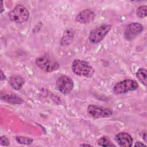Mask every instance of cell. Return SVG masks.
I'll list each match as a JSON object with an SVG mask.
<instances>
[{"instance_id": "cell-1", "label": "cell", "mask_w": 147, "mask_h": 147, "mask_svg": "<svg viewBox=\"0 0 147 147\" xmlns=\"http://www.w3.org/2000/svg\"><path fill=\"white\" fill-rule=\"evenodd\" d=\"M72 69L76 75L86 78H91L95 72L94 68L88 62L79 59L73 61Z\"/></svg>"}, {"instance_id": "cell-2", "label": "cell", "mask_w": 147, "mask_h": 147, "mask_svg": "<svg viewBox=\"0 0 147 147\" xmlns=\"http://www.w3.org/2000/svg\"><path fill=\"white\" fill-rule=\"evenodd\" d=\"M29 17L28 9L22 5H17L9 13L10 20L16 23H22L26 21Z\"/></svg>"}, {"instance_id": "cell-3", "label": "cell", "mask_w": 147, "mask_h": 147, "mask_svg": "<svg viewBox=\"0 0 147 147\" xmlns=\"http://www.w3.org/2000/svg\"><path fill=\"white\" fill-rule=\"evenodd\" d=\"M138 84L136 80L125 79L117 83L113 87V92L116 94H122L138 88Z\"/></svg>"}, {"instance_id": "cell-4", "label": "cell", "mask_w": 147, "mask_h": 147, "mask_svg": "<svg viewBox=\"0 0 147 147\" xmlns=\"http://www.w3.org/2000/svg\"><path fill=\"white\" fill-rule=\"evenodd\" d=\"M36 65L42 70L50 72L57 70L59 67V63L48 56H42L36 60Z\"/></svg>"}, {"instance_id": "cell-5", "label": "cell", "mask_w": 147, "mask_h": 147, "mask_svg": "<svg viewBox=\"0 0 147 147\" xmlns=\"http://www.w3.org/2000/svg\"><path fill=\"white\" fill-rule=\"evenodd\" d=\"M110 25H102L93 29L90 33L88 39L92 43L96 44L100 42L111 29Z\"/></svg>"}, {"instance_id": "cell-6", "label": "cell", "mask_w": 147, "mask_h": 147, "mask_svg": "<svg viewBox=\"0 0 147 147\" xmlns=\"http://www.w3.org/2000/svg\"><path fill=\"white\" fill-rule=\"evenodd\" d=\"M87 112L89 115L94 118H107L113 114V110L110 108L100 107L94 105L88 106Z\"/></svg>"}, {"instance_id": "cell-7", "label": "cell", "mask_w": 147, "mask_h": 147, "mask_svg": "<svg viewBox=\"0 0 147 147\" xmlns=\"http://www.w3.org/2000/svg\"><path fill=\"white\" fill-rule=\"evenodd\" d=\"M56 85L60 92L63 94H67L72 90L74 82L69 77L66 75H62L57 79Z\"/></svg>"}, {"instance_id": "cell-8", "label": "cell", "mask_w": 147, "mask_h": 147, "mask_svg": "<svg viewBox=\"0 0 147 147\" xmlns=\"http://www.w3.org/2000/svg\"><path fill=\"white\" fill-rule=\"evenodd\" d=\"M144 29L143 26L138 22H132L127 25L124 31V36L127 40H132L140 34Z\"/></svg>"}, {"instance_id": "cell-9", "label": "cell", "mask_w": 147, "mask_h": 147, "mask_svg": "<svg viewBox=\"0 0 147 147\" xmlns=\"http://www.w3.org/2000/svg\"><path fill=\"white\" fill-rule=\"evenodd\" d=\"M95 17L94 11L90 9H85L80 11L76 17V21L80 24H88L92 21Z\"/></svg>"}, {"instance_id": "cell-10", "label": "cell", "mask_w": 147, "mask_h": 147, "mask_svg": "<svg viewBox=\"0 0 147 147\" xmlns=\"http://www.w3.org/2000/svg\"><path fill=\"white\" fill-rule=\"evenodd\" d=\"M115 141L120 146L122 147L131 146L133 141L131 136L125 132H121L117 134L115 136Z\"/></svg>"}, {"instance_id": "cell-11", "label": "cell", "mask_w": 147, "mask_h": 147, "mask_svg": "<svg viewBox=\"0 0 147 147\" xmlns=\"http://www.w3.org/2000/svg\"><path fill=\"white\" fill-rule=\"evenodd\" d=\"M9 82L10 85L14 89L16 90H19L24 84L25 80L20 76L14 75L10 77Z\"/></svg>"}, {"instance_id": "cell-12", "label": "cell", "mask_w": 147, "mask_h": 147, "mask_svg": "<svg viewBox=\"0 0 147 147\" xmlns=\"http://www.w3.org/2000/svg\"><path fill=\"white\" fill-rule=\"evenodd\" d=\"M2 99L7 102L13 104H21L23 103V100L16 95H5L4 96H2Z\"/></svg>"}, {"instance_id": "cell-13", "label": "cell", "mask_w": 147, "mask_h": 147, "mask_svg": "<svg viewBox=\"0 0 147 147\" xmlns=\"http://www.w3.org/2000/svg\"><path fill=\"white\" fill-rule=\"evenodd\" d=\"M146 74H147L146 69L144 68H140L136 73L137 78L140 80V82L141 83H142L145 86H146V83H147Z\"/></svg>"}, {"instance_id": "cell-14", "label": "cell", "mask_w": 147, "mask_h": 147, "mask_svg": "<svg viewBox=\"0 0 147 147\" xmlns=\"http://www.w3.org/2000/svg\"><path fill=\"white\" fill-rule=\"evenodd\" d=\"M72 37H73V34L71 32H70L69 30L65 31L62 37L61 44L63 45H67L69 44L71 42Z\"/></svg>"}, {"instance_id": "cell-15", "label": "cell", "mask_w": 147, "mask_h": 147, "mask_svg": "<svg viewBox=\"0 0 147 147\" xmlns=\"http://www.w3.org/2000/svg\"><path fill=\"white\" fill-rule=\"evenodd\" d=\"M98 144L102 146H114L115 145L107 137H102L98 140Z\"/></svg>"}, {"instance_id": "cell-16", "label": "cell", "mask_w": 147, "mask_h": 147, "mask_svg": "<svg viewBox=\"0 0 147 147\" xmlns=\"http://www.w3.org/2000/svg\"><path fill=\"white\" fill-rule=\"evenodd\" d=\"M16 138L17 141L21 144L29 145V144H32L33 142V140L29 137H22V136H17V137H16Z\"/></svg>"}, {"instance_id": "cell-17", "label": "cell", "mask_w": 147, "mask_h": 147, "mask_svg": "<svg viewBox=\"0 0 147 147\" xmlns=\"http://www.w3.org/2000/svg\"><path fill=\"white\" fill-rule=\"evenodd\" d=\"M146 6H141L137 10V15L138 17L142 18L146 16Z\"/></svg>"}, {"instance_id": "cell-18", "label": "cell", "mask_w": 147, "mask_h": 147, "mask_svg": "<svg viewBox=\"0 0 147 147\" xmlns=\"http://www.w3.org/2000/svg\"><path fill=\"white\" fill-rule=\"evenodd\" d=\"M1 144L3 146H8L10 144V142L7 137L5 136H2L0 138Z\"/></svg>"}, {"instance_id": "cell-19", "label": "cell", "mask_w": 147, "mask_h": 147, "mask_svg": "<svg viewBox=\"0 0 147 147\" xmlns=\"http://www.w3.org/2000/svg\"><path fill=\"white\" fill-rule=\"evenodd\" d=\"M134 146H146V145L144 144H143L142 142H136V144H134Z\"/></svg>"}, {"instance_id": "cell-20", "label": "cell", "mask_w": 147, "mask_h": 147, "mask_svg": "<svg viewBox=\"0 0 147 147\" xmlns=\"http://www.w3.org/2000/svg\"><path fill=\"white\" fill-rule=\"evenodd\" d=\"M143 134H144V136H142L143 138H144V141L146 142V132H144Z\"/></svg>"}, {"instance_id": "cell-21", "label": "cell", "mask_w": 147, "mask_h": 147, "mask_svg": "<svg viewBox=\"0 0 147 147\" xmlns=\"http://www.w3.org/2000/svg\"><path fill=\"white\" fill-rule=\"evenodd\" d=\"M80 146H91V145H88V144H82V145H80Z\"/></svg>"}]
</instances>
